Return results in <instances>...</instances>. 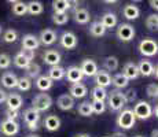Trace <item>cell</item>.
<instances>
[{"instance_id":"6da1fadb","label":"cell","mask_w":158,"mask_h":137,"mask_svg":"<svg viewBox=\"0 0 158 137\" xmlns=\"http://www.w3.org/2000/svg\"><path fill=\"white\" fill-rule=\"evenodd\" d=\"M135 122H136V118L133 115V111L129 108H125L120 112V115L117 117V126L121 127V129H132L135 126Z\"/></svg>"},{"instance_id":"7a4b0ae2","label":"cell","mask_w":158,"mask_h":137,"mask_svg":"<svg viewBox=\"0 0 158 137\" xmlns=\"http://www.w3.org/2000/svg\"><path fill=\"white\" fill-rule=\"evenodd\" d=\"M51 104H52V99L48 93H39L32 100V108L36 110L37 112L47 111L51 107Z\"/></svg>"},{"instance_id":"3957f363","label":"cell","mask_w":158,"mask_h":137,"mask_svg":"<svg viewBox=\"0 0 158 137\" xmlns=\"http://www.w3.org/2000/svg\"><path fill=\"white\" fill-rule=\"evenodd\" d=\"M107 103H109V107H110L111 111H120V110H123V107L127 104L125 99H124V93L120 92V91H113V92H110V95L107 96Z\"/></svg>"},{"instance_id":"277c9868","label":"cell","mask_w":158,"mask_h":137,"mask_svg":"<svg viewBox=\"0 0 158 137\" xmlns=\"http://www.w3.org/2000/svg\"><path fill=\"white\" fill-rule=\"evenodd\" d=\"M132 111L136 119H142V121L148 119L151 117V104L144 102V100H140V102H138L135 104Z\"/></svg>"},{"instance_id":"5b68a950","label":"cell","mask_w":158,"mask_h":137,"mask_svg":"<svg viewBox=\"0 0 158 137\" xmlns=\"http://www.w3.org/2000/svg\"><path fill=\"white\" fill-rule=\"evenodd\" d=\"M139 52L144 56H154L158 52V44L153 38H143L139 42Z\"/></svg>"},{"instance_id":"8992f818","label":"cell","mask_w":158,"mask_h":137,"mask_svg":"<svg viewBox=\"0 0 158 137\" xmlns=\"http://www.w3.org/2000/svg\"><path fill=\"white\" fill-rule=\"evenodd\" d=\"M117 37L121 41H131L135 37V27L131 23H121L117 27Z\"/></svg>"},{"instance_id":"52a82bcc","label":"cell","mask_w":158,"mask_h":137,"mask_svg":"<svg viewBox=\"0 0 158 137\" xmlns=\"http://www.w3.org/2000/svg\"><path fill=\"white\" fill-rule=\"evenodd\" d=\"M23 121L26 122L30 130L37 129V122L40 121V112H37L33 108H28L23 111Z\"/></svg>"},{"instance_id":"ba28073f","label":"cell","mask_w":158,"mask_h":137,"mask_svg":"<svg viewBox=\"0 0 158 137\" xmlns=\"http://www.w3.org/2000/svg\"><path fill=\"white\" fill-rule=\"evenodd\" d=\"M0 130H2V133L4 136L13 137V136L19 133V123H18L17 121L6 119L2 122V125H0Z\"/></svg>"},{"instance_id":"9c48e42d","label":"cell","mask_w":158,"mask_h":137,"mask_svg":"<svg viewBox=\"0 0 158 137\" xmlns=\"http://www.w3.org/2000/svg\"><path fill=\"white\" fill-rule=\"evenodd\" d=\"M60 45L66 50H74L77 47V37L72 32H63L60 36Z\"/></svg>"},{"instance_id":"30bf717a","label":"cell","mask_w":158,"mask_h":137,"mask_svg":"<svg viewBox=\"0 0 158 137\" xmlns=\"http://www.w3.org/2000/svg\"><path fill=\"white\" fill-rule=\"evenodd\" d=\"M80 70H81V73H83V75L94 77V75L96 74V71H98V65H96V62L92 59H84L80 66Z\"/></svg>"},{"instance_id":"8fae6325","label":"cell","mask_w":158,"mask_h":137,"mask_svg":"<svg viewBox=\"0 0 158 137\" xmlns=\"http://www.w3.org/2000/svg\"><path fill=\"white\" fill-rule=\"evenodd\" d=\"M65 77H66V80L69 82H72V85H73V84H78V82L83 80L84 75L78 66H72V67H69L68 70H65Z\"/></svg>"},{"instance_id":"7c38bea8","label":"cell","mask_w":158,"mask_h":137,"mask_svg":"<svg viewBox=\"0 0 158 137\" xmlns=\"http://www.w3.org/2000/svg\"><path fill=\"white\" fill-rule=\"evenodd\" d=\"M94 77H95L96 87H101V88H105V89H106V87L111 85L110 74H109L107 71H105V70H98V71H96V74L94 75Z\"/></svg>"},{"instance_id":"4fadbf2b","label":"cell","mask_w":158,"mask_h":137,"mask_svg":"<svg viewBox=\"0 0 158 137\" xmlns=\"http://www.w3.org/2000/svg\"><path fill=\"white\" fill-rule=\"evenodd\" d=\"M56 104L62 111H68V110H72L74 107V99L69 95V93H63L58 97Z\"/></svg>"},{"instance_id":"5bb4252c","label":"cell","mask_w":158,"mask_h":137,"mask_svg":"<svg viewBox=\"0 0 158 137\" xmlns=\"http://www.w3.org/2000/svg\"><path fill=\"white\" fill-rule=\"evenodd\" d=\"M6 103H7V110L18 111L21 108V106H22V97L18 93H10V95H7Z\"/></svg>"},{"instance_id":"9a60e30c","label":"cell","mask_w":158,"mask_h":137,"mask_svg":"<svg viewBox=\"0 0 158 137\" xmlns=\"http://www.w3.org/2000/svg\"><path fill=\"white\" fill-rule=\"evenodd\" d=\"M37 38H39V42H41V44L51 45L56 41V33L52 29H44V30H41L40 37H37Z\"/></svg>"},{"instance_id":"2e32d148","label":"cell","mask_w":158,"mask_h":137,"mask_svg":"<svg viewBox=\"0 0 158 137\" xmlns=\"http://www.w3.org/2000/svg\"><path fill=\"white\" fill-rule=\"evenodd\" d=\"M69 95H70L73 99H83V97L87 96L88 93V88L84 84L78 82V84H73L70 87V91H69Z\"/></svg>"},{"instance_id":"e0dca14e","label":"cell","mask_w":158,"mask_h":137,"mask_svg":"<svg viewBox=\"0 0 158 137\" xmlns=\"http://www.w3.org/2000/svg\"><path fill=\"white\" fill-rule=\"evenodd\" d=\"M43 125L48 132H55V130H58L60 127V119L56 117V115L51 114V115H47V117H45V119L43 121Z\"/></svg>"},{"instance_id":"ac0fdd59","label":"cell","mask_w":158,"mask_h":137,"mask_svg":"<svg viewBox=\"0 0 158 137\" xmlns=\"http://www.w3.org/2000/svg\"><path fill=\"white\" fill-rule=\"evenodd\" d=\"M43 60H44V63L50 65L51 67L52 66H58V63L60 62V54L55 50H48L43 55Z\"/></svg>"},{"instance_id":"d6986e66","label":"cell","mask_w":158,"mask_h":137,"mask_svg":"<svg viewBox=\"0 0 158 137\" xmlns=\"http://www.w3.org/2000/svg\"><path fill=\"white\" fill-rule=\"evenodd\" d=\"M123 74L127 77V80H136L139 77V70H138V65L133 62H128L125 63L123 70Z\"/></svg>"},{"instance_id":"ffe728a7","label":"cell","mask_w":158,"mask_h":137,"mask_svg":"<svg viewBox=\"0 0 158 137\" xmlns=\"http://www.w3.org/2000/svg\"><path fill=\"white\" fill-rule=\"evenodd\" d=\"M40 42H39V38L36 37L35 34H25L22 38V48L25 50H30V51H35L39 48Z\"/></svg>"},{"instance_id":"44dd1931","label":"cell","mask_w":158,"mask_h":137,"mask_svg":"<svg viewBox=\"0 0 158 137\" xmlns=\"http://www.w3.org/2000/svg\"><path fill=\"white\" fill-rule=\"evenodd\" d=\"M17 82H18V77L14 74V73L6 71L4 74L2 75V84H3V87L7 88V89L17 88Z\"/></svg>"},{"instance_id":"7402d4cb","label":"cell","mask_w":158,"mask_h":137,"mask_svg":"<svg viewBox=\"0 0 158 137\" xmlns=\"http://www.w3.org/2000/svg\"><path fill=\"white\" fill-rule=\"evenodd\" d=\"M74 21L80 25H85V23L89 22V13H88L87 8H83V7H78L74 10Z\"/></svg>"},{"instance_id":"603a6c76","label":"cell","mask_w":158,"mask_h":137,"mask_svg":"<svg viewBox=\"0 0 158 137\" xmlns=\"http://www.w3.org/2000/svg\"><path fill=\"white\" fill-rule=\"evenodd\" d=\"M99 22L102 23L105 29H111V27L117 26L118 21H117V17H115V14H113V13H105Z\"/></svg>"},{"instance_id":"cb8c5ba5","label":"cell","mask_w":158,"mask_h":137,"mask_svg":"<svg viewBox=\"0 0 158 137\" xmlns=\"http://www.w3.org/2000/svg\"><path fill=\"white\" fill-rule=\"evenodd\" d=\"M123 14L128 21H133V19H136V18H139L140 10H139V7L135 4H127L123 10Z\"/></svg>"},{"instance_id":"d4e9b609","label":"cell","mask_w":158,"mask_h":137,"mask_svg":"<svg viewBox=\"0 0 158 137\" xmlns=\"http://www.w3.org/2000/svg\"><path fill=\"white\" fill-rule=\"evenodd\" d=\"M138 70H139V74H142L143 77H150L153 75V70H154V66L150 60L147 59H143L139 62L138 65Z\"/></svg>"},{"instance_id":"484cf974","label":"cell","mask_w":158,"mask_h":137,"mask_svg":"<svg viewBox=\"0 0 158 137\" xmlns=\"http://www.w3.org/2000/svg\"><path fill=\"white\" fill-rule=\"evenodd\" d=\"M47 77L50 78L52 82L62 80V78L65 77V69L60 67V66H52V67H50V70H48Z\"/></svg>"},{"instance_id":"4316f807","label":"cell","mask_w":158,"mask_h":137,"mask_svg":"<svg viewBox=\"0 0 158 137\" xmlns=\"http://www.w3.org/2000/svg\"><path fill=\"white\" fill-rule=\"evenodd\" d=\"M52 85H54V82L51 81L47 75H39L37 80H36V87H37V89L41 91V92H45V91L51 89Z\"/></svg>"},{"instance_id":"83f0119b","label":"cell","mask_w":158,"mask_h":137,"mask_svg":"<svg viewBox=\"0 0 158 137\" xmlns=\"http://www.w3.org/2000/svg\"><path fill=\"white\" fill-rule=\"evenodd\" d=\"M72 7V2L68 0H54L52 2V8L58 14H63Z\"/></svg>"},{"instance_id":"f1b7e54d","label":"cell","mask_w":158,"mask_h":137,"mask_svg":"<svg viewBox=\"0 0 158 137\" xmlns=\"http://www.w3.org/2000/svg\"><path fill=\"white\" fill-rule=\"evenodd\" d=\"M26 7H28V13L30 15H40L44 10L43 3L37 2V0H32V2H29L28 4H26Z\"/></svg>"},{"instance_id":"f546056e","label":"cell","mask_w":158,"mask_h":137,"mask_svg":"<svg viewBox=\"0 0 158 137\" xmlns=\"http://www.w3.org/2000/svg\"><path fill=\"white\" fill-rule=\"evenodd\" d=\"M111 84H113L117 89H123V88L128 87L129 81L127 80V77L123 74V73H118V74H115L114 77L111 78Z\"/></svg>"},{"instance_id":"4dcf8cb0","label":"cell","mask_w":158,"mask_h":137,"mask_svg":"<svg viewBox=\"0 0 158 137\" xmlns=\"http://www.w3.org/2000/svg\"><path fill=\"white\" fill-rule=\"evenodd\" d=\"M11 10H13V14L17 15V17H22L28 13V7H26V3L23 2H11Z\"/></svg>"},{"instance_id":"1f68e13d","label":"cell","mask_w":158,"mask_h":137,"mask_svg":"<svg viewBox=\"0 0 158 137\" xmlns=\"http://www.w3.org/2000/svg\"><path fill=\"white\" fill-rule=\"evenodd\" d=\"M25 71H26V77H28L29 80H30V78H36V77H39V75H40L41 69H40V66H39L37 63L30 62L29 65L26 66Z\"/></svg>"},{"instance_id":"d6a6232c","label":"cell","mask_w":158,"mask_h":137,"mask_svg":"<svg viewBox=\"0 0 158 137\" xmlns=\"http://www.w3.org/2000/svg\"><path fill=\"white\" fill-rule=\"evenodd\" d=\"M103 66H105V71H114L118 69V59L115 56H107L103 60Z\"/></svg>"},{"instance_id":"836d02e7","label":"cell","mask_w":158,"mask_h":137,"mask_svg":"<svg viewBox=\"0 0 158 137\" xmlns=\"http://www.w3.org/2000/svg\"><path fill=\"white\" fill-rule=\"evenodd\" d=\"M92 97H94V102H105L107 99V91L105 88L95 87L92 89Z\"/></svg>"},{"instance_id":"e575fe53","label":"cell","mask_w":158,"mask_h":137,"mask_svg":"<svg viewBox=\"0 0 158 137\" xmlns=\"http://www.w3.org/2000/svg\"><path fill=\"white\" fill-rule=\"evenodd\" d=\"M89 33L94 36V37H102L103 34L106 33V29L103 27V25L101 22H94L92 25L89 26Z\"/></svg>"},{"instance_id":"d590c367","label":"cell","mask_w":158,"mask_h":137,"mask_svg":"<svg viewBox=\"0 0 158 137\" xmlns=\"http://www.w3.org/2000/svg\"><path fill=\"white\" fill-rule=\"evenodd\" d=\"M17 88L21 91V92H26L32 88V80H29L28 77H21L18 78L17 82Z\"/></svg>"},{"instance_id":"8d00e7d4","label":"cell","mask_w":158,"mask_h":137,"mask_svg":"<svg viewBox=\"0 0 158 137\" xmlns=\"http://www.w3.org/2000/svg\"><path fill=\"white\" fill-rule=\"evenodd\" d=\"M78 114L83 117H91L92 115V106L91 102H83L78 106Z\"/></svg>"},{"instance_id":"74e56055","label":"cell","mask_w":158,"mask_h":137,"mask_svg":"<svg viewBox=\"0 0 158 137\" xmlns=\"http://www.w3.org/2000/svg\"><path fill=\"white\" fill-rule=\"evenodd\" d=\"M146 26L150 30H157L158 27V17L157 14H151L146 18Z\"/></svg>"},{"instance_id":"f35d334b","label":"cell","mask_w":158,"mask_h":137,"mask_svg":"<svg viewBox=\"0 0 158 137\" xmlns=\"http://www.w3.org/2000/svg\"><path fill=\"white\" fill-rule=\"evenodd\" d=\"M68 21H69V17L66 13H63V14L54 13L52 15V22L55 25H65V23H68Z\"/></svg>"},{"instance_id":"ab89813d","label":"cell","mask_w":158,"mask_h":137,"mask_svg":"<svg viewBox=\"0 0 158 137\" xmlns=\"http://www.w3.org/2000/svg\"><path fill=\"white\" fill-rule=\"evenodd\" d=\"M17 38H18V33H17V30H13V29L6 30L4 34H3V40L6 42H14V41H17Z\"/></svg>"},{"instance_id":"60d3db41","label":"cell","mask_w":158,"mask_h":137,"mask_svg":"<svg viewBox=\"0 0 158 137\" xmlns=\"http://www.w3.org/2000/svg\"><path fill=\"white\" fill-rule=\"evenodd\" d=\"M29 63H30V62H28V60H26L25 58H23L19 52L15 55V58H14V65L17 66V67H19V69H26V66H28Z\"/></svg>"},{"instance_id":"b9f144b4","label":"cell","mask_w":158,"mask_h":137,"mask_svg":"<svg viewBox=\"0 0 158 137\" xmlns=\"http://www.w3.org/2000/svg\"><path fill=\"white\" fill-rule=\"evenodd\" d=\"M92 114H103L106 110V104L105 102H92Z\"/></svg>"},{"instance_id":"7bdbcfd3","label":"cell","mask_w":158,"mask_h":137,"mask_svg":"<svg viewBox=\"0 0 158 137\" xmlns=\"http://www.w3.org/2000/svg\"><path fill=\"white\" fill-rule=\"evenodd\" d=\"M11 66V58L7 54H0V70H6Z\"/></svg>"},{"instance_id":"ee69618b","label":"cell","mask_w":158,"mask_h":137,"mask_svg":"<svg viewBox=\"0 0 158 137\" xmlns=\"http://www.w3.org/2000/svg\"><path fill=\"white\" fill-rule=\"evenodd\" d=\"M146 93H147L150 97H153V99H156L158 96V87L157 84H150L147 88H146Z\"/></svg>"},{"instance_id":"f6af8a7d","label":"cell","mask_w":158,"mask_h":137,"mask_svg":"<svg viewBox=\"0 0 158 137\" xmlns=\"http://www.w3.org/2000/svg\"><path fill=\"white\" fill-rule=\"evenodd\" d=\"M136 91L135 89H128L125 93H124V99H125V103H132L133 100L136 99Z\"/></svg>"},{"instance_id":"bcb514c9","label":"cell","mask_w":158,"mask_h":137,"mask_svg":"<svg viewBox=\"0 0 158 137\" xmlns=\"http://www.w3.org/2000/svg\"><path fill=\"white\" fill-rule=\"evenodd\" d=\"M22 55L23 58H25L28 62H32L33 59H35V51H30V50H25V48H22V51L19 52Z\"/></svg>"},{"instance_id":"7dc6e473","label":"cell","mask_w":158,"mask_h":137,"mask_svg":"<svg viewBox=\"0 0 158 137\" xmlns=\"http://www.w3.org/2000/svg\"><path fill=\"white\" fill-rule=\"evenodd\" d=\"M6 115H7V119L15 121L18 118V111H11V110H7V111H6Z\"/></svg>"},{"instance_id":"c3c4849f","label":"cell","mask_w":158,"mask_h":137,"mask_svg":"<svg viewBox=\"0 0 158 137\" xmlns=\"http://www.w3.org/2000/svg\"><path fill=\"white\" fill-rule=\"evenodd\" d=\"M6 99H7V93H6L3 89H0V104H2V103H4Z\"/></svg>"},{"instance_id":"681fc988","label":"cell","mask_w":158,"mask_h":137,"mask_svg":"<svg viewBox=\"0 0 158 137\" xmlns=\"http://www.w3.org/2000/svg\"><path fill=\"white\" fill-rule=\"evenodd\" d=\"M111 137H127V135L125 133H121V132H115V133H113Z\"/></svg>"},{"instance_id":"f907efd6","label":"cell","mask_w":158,"mask_h":137,"mask_svg":"<svg viewBox=\"0 0 158 137\" xmlns=\"http://www.w3.org/2000/svg\"><path fill=\"white\" fill-rule=\"evenodd\" d=\"M158 3L157 2H154V0H150V6H151V8H156V10H157V8H158Z\"/></svg>"},{"instance_id":"816d5d0a","label":"cell","mask_w":158,"mask_h":137,"mask_svg":"<svg viewBox=\"0 0 158 137\" xmlns=\"http://www.w3.org/2000/svg\"><path fill=\"white\" fill-rule=\"evenodd\" d=\"M157 136H158V130L154 129L153 132H151V137H157Z\"/></svg>"},{"instance_id":"f5cc1de1","label":"cell","mask_w":158,"mask_h":137,"mask_svg":"<svg viewBox=\"0 0 158 137\" xmlns=\"http://www.w3.org/2000/svg\"><path fill=\"white\" fill-rule=\"evenodd\" d=\"M76 137H91L89 135H87V133H80V135H77Z\"/></svg>"},{"instance_id":"db71d44e","label":"cell","mask_w":158,"mask_h":137,"mask_svg":"<svg viewBox=\"0 0 158 137\" xmlns=\"http://www.w3.org/2000/svg\"><path fill=\"white\" fill-rule=\"evenodd\" d=\"M26 137H40V136H37V135H29V136H26Z\"/></svg>"},{"instance_id":"11a10c76","label":"cell","mask_w":158,"mask_h":137,"mask_svg":"<svg viewBox=\"0 0 158 137\" xmlns=\"http://www.w3.org/2000/svg\"><path fill=\"white\" fill-rule=\"evenodd\" d=\"M135 137H144V136H135Z\"/></svg>"},{"instance_id":"9f6ffc18","label":"cell","mask_w":158,"mask_h":137,"mask_svg":"<svg viewBox=\"0 0 158 137\" xmlns=\"http://www.w3.org/2000/svg\"><path fill=\"white\" fill-rule=\"evenodd\" d=\"M0 32H2V27H0Z\"/></svg>"}]
</instances>
